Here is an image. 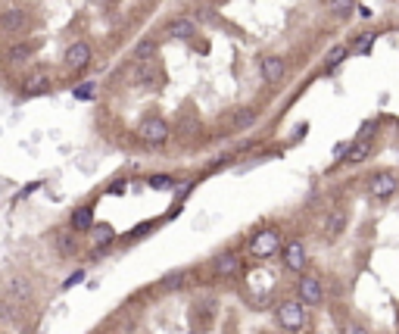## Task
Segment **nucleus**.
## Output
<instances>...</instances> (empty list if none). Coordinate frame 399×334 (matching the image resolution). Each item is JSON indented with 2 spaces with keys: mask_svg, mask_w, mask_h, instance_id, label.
<instances>
[{
  "mask_svg": "<svg viewBox=\"0 0 399 334\" xmlns=\"http://www.w3.org/2000/svg\"><path fill=\"white\" fill-rule=\"evenodd\" d=\"M281 259H284V269L293 272V275H303L305 265H309V256H305L303 240H287L281 247Z\"/></svg>",
  "mask_w": 399,
  "mask_h": 334,
  "instance_id": "39448f33",
  "label": "nucleus"
},
{
  "mask_svg": "<svg viewBox=\"0 0 399 334\" xmlns=\"http://www.w3.org/2000/svg\"><path fill=\"white\" fill-rule=\"evenodd\" d=\"M147 184H150L153 191H172V188H175V178H172V175H150Z\"/></svg>",
  "mask_w": 399,
  "mask_h": 334,
  "instance_id": "dca6fc26",
  "label": "nucleus"
},
{
  "mask_svg": "<svg viewBox=\"0 0 399 334\" xmlns=\"http://www.w3.org/2000/svg\"><path fill=\"white\" fill-rule=\"evenodd\" d=\"M10 294H16V297H28V284H25L22 278H12V281H10Z\"/></svg>",
  "mask_w": 399,
  "mask_h": 334,
  "instance_id": "a211bd4d",
  "label": "nucleus"
},
{
  "mask_svg": "<svg viewBox=\"0 0 399 334\" xmlns=\"http://www.w3.org/2000/svg\"><path fill=\"white\" fill-rule=\"evenodd\" d=\"M287 60L281 57V53H262L259 57V66H256V72H259V82L265 85V88H278V85H284L287 78Z\"/></svg>",
  "mask_w": 399,
  "mask_h": 334,
  "instance_id": "f03ea898",
  "label": "nucleus"
},
{
  "mask_svg": "<svg viewBox=\"0 0 399 334\" xmlns=\"http://www.w3.org/2000/svg\"><path fill=\"white\" fill-rule=\"evenodd\" d=\"M281 231L278 228H262V231H256L253 238H249V256L253 259H272L281 253Z\"/></svg>",
  "mask_w": 399,
  "mask_h": 334,
  "instance_id": "7ed1b4c3",
  "label": "nucleus"
},
{
  "mask_svg": "<svg viewBox=\"0 0 399 334\" xmlns=\"http://www.w3.org/2000/svg\"><path fill=\"white\" fill-rule=\"evenodd\" d=\"M346 222H349V213L343 206H337V209H330V216H328V222H324V231H328V238L334 240V238H340L343 231H346Z\"/></svg>",
  "mask_w": 399,
  "mask_h": 334,
  "instance_id": "9d476101",
  "label": "nucleus"
},
{
  "mask_svg": "<svg viewBox=\"0 0 399 334\" xmlns=\"http://www.w3.org/2000/svg\"><path fill=\"white\" fill-rule=\"evenodd\" d=\"M274 319L284 331H299L305 325V303L299 297H290V300H281L278 309H274Z\"/></svg>",
  "mask_w": 399,
  "mask_h": 334,
  "instance_id": "20e7f679",
  "label": "nucleus"
},
{
  "mask_svg": "<svg viewBox=\"0 0 399 334\" xmlns=\"http://www.w3.org/2000/svg\"><path fill=\"white\" fill-rule=\"evenodd\" d=\"M69 228H72L75 234H85L94 228V209L91 206H78L72 213V219H69Z\"/></svg>",
  "mask_w": 399,
  "mask_h": 334,
  "instance_id": "9b49d317",
  "label": "nucleus"
},
{
  "mask_svg": "<svg viewBox=\"0 0 399 334\" xmlns=\"http://www.w3.org/2000/svg\"><path fill=\"white\" fill-rule=\"evenodd\" d=\"M365 191H368V197H371V200H378V203L393 200V197H396V191H399V175H396V172H390V169L374 172V175H368Z\"/></svg>",
  "mask_w": 399,
  "mask_h": 334,
  "instance_id": "f257e3e1",
  "label": "nucleus"
},
{
  "mask_svg": "<svg viewBox=\"0 0 399 334\" xmlns=\"http://www.w3.org/2000/svg\"><path fill=\"white\" fill-rule=\"evenodd\" d=\"M85 281V269H78V272H72V275L62 281V288H75V284H81Z\"/></svg>",
  "mask_w": 399,
  "mask_h": 334,
  "instance_id": "6ab92c4d",
  "label": "nucleus"
},
{
  "mask_svg": "<svg viewBox=\"0 0 399 334\" xmlns=\"http://www.w3.org/2000/svg\"><path fill=\"white\" fill-rule=\"evenodd\" d=\"M212 272H215L218 278H237L240 275V256L237 253H222V256H215V263H212Z\"/></svg>",
  "mask_w": 399,
  "mask_h": 334,
  "instance_id": "6e6552de",
  "label": "nucleus"
},
{
  "mask_svg": "<svg viewBox=\"0 0 399 334\" xmlns=\"http://www.w3.org/2000/svg\"><path fill=\"white\" fill-rule=\"evenodd\" d=\"M340 334H371V331H368V328L362 325V322L346 319V322H343V325H340Z\"/></svg>",
  "mask_w": 399,
  "mask_h": 334,
  "instance_id": "f3484780",
  "label": "nucleus"
},
{
  "mask_svg": "<svg viewBox=\"0 0 399 334\" xmlns=\"http://www.w3.org/2000/svg\"><path fill=\"white\" fill-rule=\"evenodd\" d=\"M91 240L94 247H109L112 240H116V231H112L109 225H100V228H91Z\"/></svg>",
  "mask_w": 399,
  "mask_h": 334,
  "instance_id": "ddd939ff",
  "label": "nucleus"
},
{
  "mask_svg": "<svg viewBox=\"0 0 399 334\" xmlns=\"http://www.w3.org/2000/svg\"><path fill=\"white\" fill-rule=\"evenodd\" d=\"M321 7H324V13H328L330 19L346 22L349 16L359 10V3H355V0H321Z\"/></svg>",
  "mask_w": 399,
  "mask_h": 334,
  "instance_id": "1a4fd4ad",
  "label": "nucleus"
},
{
  "mask_svg": "<svg viewBox=\"0 0 399 334\" xmlns=\"http://www.w3.org/2000/svg\"><path fill=\"white\" fill-rule=\"evenodd\" d=\"M296 297L305 303V306H318V303L324 300V288L321 281H318L315 275H309V272H303L296 281Z\"/></svg>",
  "mask_w": 399,
  "mask_h": 334,
  "instance_id": "423d86ee",
  "label": "nucleus"
},
{
  "mask_svg": "<svg viewBox=\"0 0 399 334\" xmlns=\"http://www.w3.org/2000/svg\"><path fill=\"white\" fill-rule=\"evenodd\" d=\"M371 153H374V138H359V141H353V144L346 147V153L340 157V163L343 166H359V163H365Z\"/></svg>",
  "mask_w": 399,
  "mask_h": 334,
  "instance_id": "0eeeda50",
  "label": "nucleus"
},
{
  "mask_svg": "<svg viewBox=\"0 0 399 334\" xmlns=\"http://www.w3.org/2000/svg\"><path fill=\"white\" fill-rule=\"evenodd\" d=\"M346 57H349V47H343V44L334 47V51H328V60H324V72H334Z\"/></svg>",
  "mask_w": 399,
  "mask_h": 334,
  "instance_id": "2eb2a0df",
  "label": "nucleus"
},
{
  "mask_svg": "<svg viewBox=\"0 0 399 334\" xmlns=\"http://www.w3.org/2000/svg\"><path fill=\"white\" fill-rule=\"evenodd\" d=\"M56 250H60L62 256H72L75 253V231L72 228H60V231H56Z\"/></svg>",
  "mask_w": 399,
  "mask_h": 334,
  "instance_id": "f8f14e48",
  "label": "nucleus"
},
{
  "mask_svg": "<svg viewBox=\"0 0 399 334\" xmlns=\"http://www.w3.org/2000/svg\"><path fill=\"white\" fill-rule=\"evenodd\" d=\"M374 41H378V32L359 35V38H355V44H353V51L359 53V57H368V53H371V47H374Z\"/></svg>",
  "mask_w": 399,
  "mask_h": 334,
  "instance_id": "4468645a",
  "label": "nucleus"
}]
</instances>
